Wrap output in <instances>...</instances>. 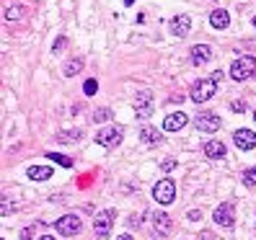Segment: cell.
<instances>
[{
    "label": "cell",
    "instance_id": "obj_1",
    "mask_svg": "<svg viewBox=\"0 0 256 240\" xmlns=\"http://www.w3.org/2000/svg\"><path fill=\"white\" fill-rule=\"evenodd\" d=\"M217 90V80L207 78V80H197L194 86H191V101L194 104H205L207 98H212Z\"/></svg>",
    "mask_w": 256,
    "mask_h": 240
},
{
    "label": "cell",
    "instance_id": "obj_2",
    "mask_svg": "<svg viewBox=\"0 0 256 240\" xmlns=\"http://www.w3.org/2000/svg\"><path fill=\"white\" fill-rule=\"evenodd\" d=\"M254 70H256V60L254 57H238V60L231 62V78L238 80V83L246 80V78H251Z\"/></svg>",
    "mask_w": 256,
    "mask_h": 240
},
{
    "label": "cell",
    "instance_id": "obj_3",
    "mask_svg": "<svg viewBox=\"0 0 256 240\" xmlns=\"http://www.w3.org/2000/svg\"><path fill=\"white\" fill-rule=\"evenodd\" d=\"M153 199L158 201V204H171V201L176 199V186H173V181L171 178H163V181L155 183Z\"/></svg>",
    "mask_w": 256,
    "mask_h": 240
},
{
    "label": "cell",
    "instance_id": "obj_4",
    "mask_svg": "<svg viewBox=\"0 0 256 240\" xmlns=\"http://www.w3.org/2000/svg\"><path fill=\"white\" fill-rule=\"evenodd\" d=\"M54 227H57V233H60V235L72 238V235H78V233H80L83 222H80V219H78L75 215H65V217H60L57 222H54Z\"/></svg>",
    "mask_w": 256,
    "mask_h": 240
},
{
    "label": "cell",
    "instance_id": "obj_5",
    "mask_svg": "<svg viewBox=\"0 0 256 240\" xmlns=\"http://www.w3.org/2000/svg\"><path fill=\"white\" fill-rule=\"evenodd\" d=\"M96 142L101 147H116L122 142V129L119 127H109V129H101V132L96 134Z\"/></svg>",
    "mask_w": 256,
    "mask_h": 240
},
{
    "label": "cell",
    "instance_id": "obj_6",
    "mask_svg": "<svg viewBox=\"0 0 256 240\" xmlns=\"http://www.w3.org/2000/svg\"><path fill=\"white\" fill-rule=\"evenodd\" d=\"M194 124H197V129H202V132H217L220 129V116L217 114H197V119H194Z\"/></svg>",
    "mask_w": 256,
    "mask_h": 240
},
{
    "label": "cell",
    "instance_id": "obj_7",
    "mask_svg": "<svg viewBox=\"0 0 256 240\" xmlns=\"http://www.w3.org/2000/svg\"><path fill=\"white\" fill-rule=\"evenodd\" d=\"M114 217H116V212H114V209L98 212V217L93 219V230H96L98 235H106L109 230H112V225H114Z\"/></svg>",
    "mask_w": 256,
    "mask_h": 240
},
{
    "label": "cell",
    "instance_id": "obj_8",
    "mask_svg": "<svg viewBox=\"0 0 256 240\" xmlns=\"http://www.w3.org/2000/svg\"><path fill=\"white\" fill-rule=\"evenodd\" d=\"M212 219L217 225H223V227H231L233 225V204H231V201H223V204L215 209Z\"/></svg>",
    "mask_w": 256,
    "mask_h": 240
},
{
    "label": "cell",
    "instance_id": "obj_9",
    "mask_svg": "<svg viewBox=\"0 0 256 240\" xmlns=\"http://www.w3.org/2000/svg\"><path fill=\"white\" fill-rule=\"evenodd\" d=\"M132 109H135V114L140 116V119L148 116L150 109H153V98H150V93H137L135 101H132Z\"/></svg>",
    "mask_w": 256,
    "mask_h": 240
},
{
    "label": "cell",
    "instance_id": "obj_10",
    "mask_svg": "<svg viewBox=\"0 0 256 240\" xmlns=\"http://www.w3.org/2000/svg\"><path fill=\"white\" fill-rule=\"evenodd\" d=\"M189 29H191V16L179 13V16H173V18H171V34L184 36V34H189Z\"/></svg>",
    "mask_w": 256,
    "mask_h": 240
},
{
    "label": "cell",
    "instance_id": "obj_11",
    "mask_svg": "<svg viewBox=\"0 0 256 240\" xmlns=\"http://www.w3.org/2000/svg\"><path fill=\"white\" fill-rule=\"evenodd\" d=\"M233 142L241 147V150H254L256 147V134L251 129H238V132L233 134Z\"/></svg>",
    "mask_w": 256,
    "mask_h": 240
},
{
    "label": "cell",
    "instance_id": "obj_12",
    "mask_svg": "<svg viewBox=\"0 0 256 240\" xmlns=\"http://www.w3.org/2000/svg\"><path fill=\"white\" fill-rule=\"evenodd\" d=\"M186 122H189V116H186L184 111H176V114L166 116V122H163V129H166V132H179V129L186 127Z\"/></svg>",
    "mask_w": 256,
    "mask_h": 240
},
{
    "label": "cell",
    "instance_id": "obj_13",
    "mask_svg": "<svg viewBox=\"0 0 256 240\" xmlns=\"http://www.w3.org/2000/svg\"><path fill=\"white\" fill-rule=\"evenodd\" d=\"M153 225H155V233H158L161 238L171 233V217L166 215V212H155V215H153Z\"/></svg>",
    "mask_w": 256,
    "mask_h": 240
},
{
    "label": "cell",
    "instance_id": "obj_14",
    "mask_svg": "<svg viewBox=\"0 0 256 240\" xmlns=\"http://www.w3.org/2000/svg\"><path fill=\"white\" fill-rule=\"evenodd\" d=\"M26 178L47 181V178H52V168H49V165H31V168H26Z\"/></svg>",
    "mask_w": 256,
    "mask_h": 240
},
{
    "label": "cell",
    "instance_id": "obj_15",
    "mask_svg": "<svg viewBox=\"0 0 256 240\" xmlns=\"http://www.w3.org/2000/svg\"><path fill=\"white\" fill-rule=\"evenodd\" d=\"M212 57V49L207 47V44H197V47H191V65H202Z\"/></svg>",
    "mask_w": 256,
    "mask_h": 240
},
{
    "label": "cell",
    "instance_id": "obj_16",
    "mask_svg": "<svg viewBox=\"0 0 256 240\" xmlns=\"http://www.w3.org/2000/svg\"><path fill=\"white\" fill-rule=\"evenodd\" d=\"M209 23H212V29H228V23H231V16L223 8H217V11L209 13Z\"/></svg>",
    "mask_w": 256,
    "mask_h": 240
},
{
    "label": "cell",
    "instance_id": "obj_17",
    "mask_svg": "<svg viewBox=\"0 0 256 240\" xmlns=\"http://www.w3.org/2000/svg\"><path fill=\"white\" fill-rule=\"evenodd\" d=\"M205 155H207V158H223V155H225V145L217 142V140H209L205 145Z\"/></svg>",
    "mask_w": 256,
    "mask_h": 240
},
{
    "label": "cell",
    "instance_id": "obj_18",
    "mask_svg": "<svg viewBox=\"0 0 256 240\" xmlns=\"http://www.w3.org/2000/svg\"><path fill=\"white\" fill-rule=\"evenodd\" d=\"M140 137H142L145 145H158L161 142V132H158V129H153V127H142Z\"/></svg>",
    "mask_w": 256,
    "mask_h": 240
},
{
    "label": "cell",
    "instance_id": "obj_19",
    "mask_svg": "<svg viewBox=\"0 0 256 240\" xmlns=\"http://www.w3.org/2000/svg\"><path fill=\"white\" fill-rule=\"evenodd\" d=\"M80 70H83V60H80V57L70 60V62L65 65V75H78Z\"/></svg>",
    "mask_w": 256,
    "mask_h": 240
},
{
    "label": "cell",
    "instance_id": "obj_20",
    "mask_svg": "<svg viewBox=\"0 0 256 240\" xmlns=\"http://www.w3.org/2000/svg\"><path fill=\"white\" fill-rule=\"evenodd\" d=\"M47 158L54 160L57 165H65V168H70V165H72V158H65V155H60V153H49Z\"/></svg>",
    "mask_w": 256,
    "mask_h": 240
},
{
    "label": "cell",
    "instance_id": "obj_21",
    "mask_svg": "<svg viewBox=\"0 0 256 240\" xmlns=\"http://www.w3.org/2000/svg\"><path fill=\"white\" fill-rule=\"evenodd\" d=\"M21 16H23V8L21 5H11V8H8V13H5L8 21H18Z\"/></svg>",
    "mask_w": 256,
    "mask_h": 240
},
{
    "label": "cell",
    "instance_id": "obj_22",
    "mask_svg": "<svg viewBox=\"0 0 256 240\" xmlns=\"http://www.w3.org/2000/svg\"><path fill=\"white\" fill-rule=\"evenodd\" d=\"M78 137H80V129H70V132H60V137H57V140L60 142H72V140H78Z\"/></svg>",
    "mask_w": 256,
    "mask_h": 240
},
{
    "label": "cell",
    "instance_id": "obj_23",
    "mask_svg": "<svg viewBox=\"0 0 256 240\" xmlns=\"http://www.w3.org/2000/svg\"><path fill=\"white\" fill-rule=\"evenodd\" d=\"M243 181L249 183V186H256V168H249V171H243Z\"/></svg>",
    "mask_w": 256,
    "mask_h": 240
},
{
    "label": "cell",
    "instance_id": "obj_24",
    "mask_svg": "<svg viewBox=\"0 0 256 240\" xmlns=\"http://www.w3.org/2000/svg\"><path fill=\"white\" fill-rule=\"evenodd\" d=\"M83 90H86V96H93L96 90H98V83L96 80H86V86H83Z\"/></svg>",
    "mask_w": 256,
    "mask_h": 240
},
{
    "label": "cell",
    "instance_id": "obj_25",
    "mask_svg": "<svg viewBox=\"0 0 256 240\" xmlns=\"http://www.w3.org/2000/svg\"><path fill=\"white\" fill-rule=\"evenodd\" d=\"M93 119H96V122H106V119H112V111H109V109H98Z\"/></svg>",
    "mask_w": 256,
    "mask_h": 240
},
{
    "label": "cell",
    "instance_id": "obj_26",
    "mask_svg": "<svg viewBox=\"0 0 256 240\" xmlns=\"http://www.w3.org/2000/svg\"><path fill=\"white\" fill-rule=\"evenodd\" d=\"M231 109H233V111H243V109H246V104H243V101H233V104H231Z\"/></svg>",
    "mask_w": 256,
    "mask_h": 240
},
{
    "label": "cell",
    "instance_id": "obj_27",
    "mask_svg": "<svg viewBox=\"0 0 256 240\" xmlns=\"http://www.w3.org/2000/svg\"><path fill=\"white\" fill-rule=\"evenodd\" d=\"M161 168H163V171H171V168H176V160H163V163H161Z\"/></svg>",
    "mask_w": 256,
    "mask_h": 240
},
{
    "label": "cell",
    "instance_id": "obj_28",
    "mask_svg": "<svg viewBox=\"0 0 256 240\" xmlns=\"http://www.w3.org/2000/svg\"><path fill=\"white\" fill-rule=\"evenodd\" d=\"M13 209H16V207H13V204H5V201H3V207H0V212H3V217H5V215H11Z\"/></svg>",
    "mask_w": 256,
    "mask_h": 240
},
{
    "label": "cell",
    "instance_id": "obj_29",
    "mask_svg": "<svg viewBox=\"0 0 256 240\" xmlns=\"http://www.w3.org/2000/svg\"><path fill=\"white\" fill-rule=\"evenodd\" d=\"M65 42H68V39H65V36H60V39H57V42H54V52H60L62 47H65Z\"/></svg>",
    "mask_w": 256,
    "mask_h": 240
},
{
    "label": "cell",
    "instance_id": "obj_30",
    "mask_svg": "<svg viewBox=\"0 0 256 240\" xmlns=\"http://www.w3.org/2000/svg\"><path fill=\"white\" fill-rule=\"evenodd\" d=\"M21 240H31V227H26L23 233H21Z\"/></svg>",
    "mask_w": 256,
    "mask_h": 240
},
{
    "label": "cell",
    "instance_id": "obj_31",
    "mask_svg": "<svg viewBox=\"0 0 256 240\" xmlns=\"http://www.w3.org/2000/svg\"><path fill=\"white\" fill-rule=\"evenodd\" d=\"M116 240H135V238H132V235H127V233H124V235H119V238H116Z\"/></svg>",
    "mask_w": 256,
    "mask_h": 240
},
{
    "label": "cell",
    "instance_id": "obj_32",
    "mask_svg": "<svg viewBox=\"0 0 256 240\" xmlns=\"http://www.w3.org/2000/svg\"><path fill=\"white\" fill-rule=\"evenodd\" d=\"M39 240H54V238H52V235H42Z\"/></svg>",
    "mask_w": 256,
    "mask_h": 240
},
{
    "label": "cell",
    "instance_id": "obj_33",
    "mask_svg": "<svg viewBox=\"0 0 256 240\" xmlns=\"http://www.w3.org/2000/svg\"><path fill=\"white\" fill-rule=\"evenodd\" d=\"M254 26H256V16H254Z\"/></svg>",
    "mask_w": 256,
    "mask_h": 240
},
{
    "label": "cell",
    "instance_id": "obj_34",
    "mask_svg": "<svg viewBox=\"0 0 256 240\" xmlns=\"http://www.w3.org/2000/svg\"><path fill=\"white\" fill-rule=\"evenodd\" d=\"M254 119H256V111H254Z\"/></svg>",
    "mask_w": 256,
    "mask_h": 240
}]
</instances>
